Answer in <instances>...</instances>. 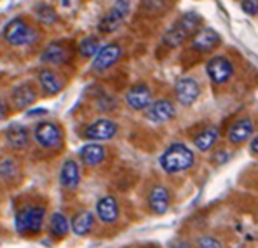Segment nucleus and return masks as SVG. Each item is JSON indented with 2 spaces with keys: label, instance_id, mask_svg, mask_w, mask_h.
<instances>
[{
  "label": "nucleus",
  "instance_id": "obj_1",
  "mask_svg": "<svg viewBox=\"0 0 258 248\" xmlns=\"http://www.w3.org/2000/svg\"><path fill=\"white\" fill-rule=\"evenodd\" d=\"M201 16L197 13H185L181 18H178V21L174 23L171 28L164 33L162 40L169 47H178L181 45L188 37H192L197 30L201 28Z\"/></svg>",
  "mask_w": 258,
  "mask_h": 248
},
{
  "label": "nucleus",
  "instance_id": "obj_2",
  "mask_svg": "<svg viewBox=\"0 0 258 248\" xmlns=\"http://www.w3.org/2000/svg\"><path fill=\"white\" fill-rule=\"evenodd\" d=\"M159 163L166 173H180L194 165V152L183 143H173L162 152Z\"/></svg>",
  "mask_w": 258,
  "mask_h": 248
},
{
  "label": "nucleus",
  "instance_id": "obj_3",
  "mask_svg": "<svg viewBox=\"0 0 258 248\" xmlns=\"http://www.w3.org/2000/svg\"><path fill=\"white\" fill-rule=\"evenodd\" d=\"M45 210L44 207H26L18 210L16 219V231L20 234H39V231L42 229Z\"/></svg>",
  "mask_w": 258,
  "mask_h": 248
},
{
  "label": "nucleus",
  "instance_id": "obj_4",
  "mask_svg": "<svg viewBox=\"0 0 258 248\" xmlns=\"http://www.w3.org/2000/svg\"><path fill=\"white\" fill-rule=\"evenodd\" d=\"M127 13H129V0H115L113 7L108 11L107 16L101 18L100 25H98L100 32L101 33L115 32V30L122 25V21L126 20Z\"/></svg>",
  "mask_w": 258,
  "mask_h": 248
},
{
  "label": "nucleus",
  "instance_id": "obj_5",
  "mask_svg": "<svg viewBox=\"0 0 258 248\" xmlns=\"http://www.w3.org/2000/svg\"><path fill=\"white\" fill-rule=\"evenodd\" d=\"M35 140L44 148H58L63 142V131L54 123H42L35 128Z\"/></svg>",
  "mask_w": 258,
  "mask_h": 248
},
{
  "label": "nucleus",
  "instance_id": "obj_6",
  "mask_svg": "<svg viewBox=\"0 0 258 248\" xmlns=\"http://www.w3.org/2000/svg\"><path fill=\"white\" fill-rule=\"evenodd\" d=\"M32 35H33L32 28H30V26L26 25V21L21 20V18L13 20L9 25L6 26V30H4V37H6V40L13 45L28 44L30 39H32Z\"/></svg>",
  "mask_w": 258,
  "mask_h": 248
},
{
  "label": "nucleus",
  "instance_id": "obj_7",
  "mask_svg": "<svg viewBox=\"0 0 258 248\" xmlns=\"http://www.w3.org/2000/svg\"><path fill=\"white\" fill-rule=\"evenodd\" d=\"M206 72L215 84H225L230 77H232L234 67L225 56H215V58H211L210 62H208Z\"/></svg>",
  "mask_w": 258,
  "mask_h": 248
},
{
  "label": "nucleus",
  "instance_id": "obj_8",
  "mask_svg": "<svg viewBox=\"0 0 258 248\" xmlns=\"http://www.w3.org/2000/svg\"><path fill=\"white\" fill-rule=\"evenodd\" d=\"M122 49L119 44H107L103 47H100V51L94 55L93 58V68L96 72H105L108 70L112 65H115L120 60Z\"/></svg>",
  "mask_w": 258,
  "mask_h": 248
},
{
  "label": "nucleus",
  "instance_id": "obj_9",
  "mask_svg": "<svg viewBox=\"0 0 258 248\" xmlns=\"http://www.w3.org/2000/svg\"><path fill=\"white\" fill-rule=\"evenodd\" d=\"M86 138L94 140V142H103V140H112L117 135V124L110 119H96L91 123L84 131Z\"/></svg>",
  "mask_w": 258,
  "mask_h": 248
},
{
  "label": "nucleus",
  "instance_id": "obj_10",
  "mask_svg": "<svg viewBox=\"0 0 258 248\" xmlns=\"http://www.w3.org/2000/svg\"><path fill=\"white\" fill-rule=\"evenodd\" d=\"M174 94H176V100L181 105L190 107L199 98V84L192 77H181L174 86Z\"/></svg>",
  "mask_w": 258,
  "mask_h": 248
},
{
  "label": "nucleus",
  "instance_id": "obj_11",
  "mask_svg": "<svg viewBox=\"0 0 258 248\" xmlns=\"http://www.w3.org/2000/svg\"><path fill=\"white\" fill-rule=\"evenodd\" d=\"M174 114H176V110H174V105L173 102L169 100H157L154 102V104H150L147 107V119L150 121V123L154 124H162V123H168V121H171L174 117Z\"/></svg>",
  "mask_w": 258,
  "mask_h": 248
},
{
  "label": "nucleus",
  "instance_id": "obj_12",
  "mask_svg": "<svg viewBox=\"0 0 258 248\" xmlns=\"http://www.w3.org/2000/svg\"><path fill=\"white\" fill-rule=\"evenodd\" d=\"M192 47L199 53H210L213 51L216 45L220 44V35L215 32L213 28L208 26H201L196 33L192 35Z\"/></svg>",
  "mask_w": 258,
  "mask_h": 248
},
{
  "label": "nucleus",
  "instance_id": "obj_13",
  "mask_svg": "<svg viewBox=\"0 0 258 248\" xmlns=\"http://www.w3.org/2000/svg\"><path fill=\"white\" fill-rule=\"evenodd\" d=\"M126 102L133 110H145L152 104V93L147 84H136L126 94Z\"/></svg>",
  "mask_w": 258,
  "mask_h": 248
},
{
  "label": "nucleus",
  "instance_id": "obj_14",
  "mask_svg": "<svg viewBox=\"0 0 258 248\" xmlns=\"http://www.w3.org/2000/svg\"><path fill=\"white\" fill-rule=\"evenodd\" d=\"M253 129H255V124L249 117H242V119H237L236 123L230 126L229 133H227V138H229L230 143L239 145L244 143L248 138H251Z\"/></svg>",
  "mask_w": 258,
  "mask_h": 248
},
{
  "label": "nucleus",
  "instance_id": "obj_15",
  "mask_svg": "<svg viewBox=\"0 0 258 248\" xmlns=\"http://www.w3.org/2000/svg\"><path fill=\"white\" fill-rule=\"evenodd\" d=\"M96 213L101 222L113 224L119 219V203H117L115 197L103 196L101 200H98V203H96Z\"/></svg>",
  "mask_w": 258,
  "mask_h": 248
},
{
  "label": "nucleus",
  "instance_id": "obj_16",
  "mask_svg": "<svg viewBox=\"0 0 258 248\" xmlns=\"http://www.w3.org/2000/svg\"><path fill=\"white\" fill-rule=\"evenodd\" d=\"M169 190L162 185H155L149 194V207L155 215H162L169 208Z\"/></svg>",
  "mask_w": 258,
  "mask_h": 248
},
{
  "label": "nucleus",
  "instance_id": "obj_17",
  "mask_svg": "<svg viewBox=\"0 0 258 248\" xmlns=\"http://www.w3.org/2000/svg\"><path fill=\"white\" fill-rule=\"evenodd\" d=\"M59 182L64 189L74 190L79 187V182H81V171H79V166L75 161L68 159L64 161V165L61 166V171H59Z\"/></svg>",
  "mask_w": 258,
  "mask_h": 248
},
{
  "label": "nucleus",
  "instance_id": "obj_18",
  "mask_svg": "<svg viewBox=\"0 0 258 248\" xmlns=\"http://www.w3.org/2000/svg\"><path fill=\"white\" fill-rule=\"evenodd\" d=\"M7 143L14 148V151H23L30 142V133L25 126L21 124H11L6 131Z\"/></svg>",
  "mask_w": 258,
  "mask_h": 248
},
{
  "label": "nucleus",
  "instance_id": "obj_19",
  "mask_svg": "<svg viewBox=\"0 0 258 248\" xmlns=\"http://www.w3.org/2000/svg\"><path fill=\"white\" fill-rule=\"evenodd\" d=\"M68 58H70V53H68V49L64 47L61 42H52V44H49L47 47L44 49L42 56H40V60H42L44 63H51V65H61L67 62Z\"/></svg>",
  "mask_w": 258,
  "mask_h": 248
},
{
  "label": "nucleus",
  "instance_id": "obj_20",
  "mask_svg": "<svg viewBox=\"0 0 258 248\" xmlns=\"http://www.w3.org/2000/svg\"><path fill=\"white\" fill-rule=\"evenodd\" d=\"M35 100H37V93H35V89H33L32 84L25 82V84H21V86L14 87L13 104L16 109H21V110L26 109V107H30Z\"/></svg>",
  "mask_w": 258,
  "mask_h": 248
},
{
  "label": "nucleus",
  "instance_id": "obj_21",
  "mask_svg": "<svg viewBox=\"0 0 258 248\" xmlns=\"http://www.w3.org/2000/svg\"><path fill=\"white\" fill-rule=\"evenodd\" d=\"M94 226V217L87 210H81L79 213H75L72 219V231L77 236H86L87 232H91V229Z\"/></svg>",
  "mask_w": 258,
  "mask_h": 248
},
{
  "label": "nucleus",
  "instance_id": "obj_22",
  "mask_svg": "<svg viewBox=\"0 0 258 248\" xmlns=\"http://www.w3.org/2000/svg\"><path fill=\"white\" fill-rule=\"evenodd\" d=\"M81 159L86 166H96L105 159V148L100 143H87L81 148Z\"/></svg>",
  "mask_w": 258,
  "mask_h": 248
},
{
  "label": "nucleus",
  "instance_id": "obj_23",
  "mask_svg": "<svg viewBox=\"0 0 258 248\" xmlns=\"http://www.w3.org/2000/svg\"><path fill=\"white\" fill-rule=\"evenodd\" d=\"M39 82H40V87L45 94H56L63 89V82L54 72L51 70H42L39 74Z\"/></svg>",
  "mask_w": 258,
  "mask_h": 248
},
{
  "label": "nucleus",
  "instance_id": "obj_24",
  "mask_svg": "<svg viewBox=\"0 0 258 248\" xmlns=\"http://www.w3.org/2000/svg\"><path fill=\"white\" fill-rule=\"evenodd\" d=\"M218 136H220L218 128H215V126H210V128H206L204 131H201L199 135H196V138H194V145L197 147V151L206 152V151H210V148L216 143Z\"/></svg>",
  "mask_w": 258,
  "mask_h": 248
},
{
  "label": "nucleus",
  "instance_id": "obj_25",
  "mask_svg": "<svg viewBox=\"0 0 258 248\" xmlns=\"http://www.w3.org/2000/svg\"><path fill=\"white\" fill-rule=\"evenodd\" d=\"M70 231V222L63 213H54L49 222V232L52 238H64Z\"/></svg>",
  "mask_w": 258,
  "mask_h": 248
},
{
  "label": "nucleus",
  "instance_id": "obj_26",
  "mask_svg": "<svg viewBox=\"0 0 258 248\" xmlns=\"http://www.w3.org/2000/svg\"><path fill=\"white\" fill-rule=\"evenodd\" d=\"M100 51V40L96 37H86V39L81 40V45H79V53H81L82 58H91Z\"/></svg>",
  "mask_w": 258,
  "mask_h": 248
},
{
  "label": "nucleus",
  "instance_id": "obj_27",
  "mask_svg": "<svg viewBox=\"0 0 258 248\" xmlns=\"http://www.w3.org/2000/svg\"><path fill=\"white\" fill-rule=\"evenodd\" d=\"M37 18H39V21L45 23V25H49V23H54L56 21V13L54 9H52L51 6H47V4H42V6L37 7Z\"/></svg>",
  "mask_w": 258,
  "mask_h": 248
},
{
  "label": "nucleus",
  "instance_id": "obj_28",
  "mask_svg": "<svg viewBox=\"0 0 258 248\" xmlns=\"http://www.w3.org/2000/svg\"><path fill=\"white\" fill-rule=\"evenodd\" d=\"M197 248H223V245L218 238L206 234V236H201V238L197 239Z\"/></svg>",
  "mask_w": 258,
  "mask_h": 248
},
{
  "label": "nucleus",
  "instance_id": "obj_29",
  "mask_svg": "<svg viewBox=\"0 0 258 248\" xmlns=\"http://www.w3.org/2000/svg\"><path fill=\"white\" fill-rule=\"evenodd\" d=\"M14 171H16V165H14V161H11V159H6V161L0 165V177L6 178V180H9V178L13 177Z\"/></svg>",
  "mask_w": 258,
  "mask_h": 248
},
{
  "label": "nucleus",
  "instance_id": "obj_30",
  "mask_svg": "<svg viewBox=\"0 0 258 248\" xmlns=\"http://www.w3.org/2000/svg\"><path fill=\"white\" fill-rule=\"evenodd\" d=\"M241 7L246 14H249V16L258 14V0H241Z\"/></svg>",
  "mask_w": 258,
  "mask_h": 248
},
{
  "label": "nucleus",
  "instance_id": "obj_31",
  "mask_svg": "<svg viewBox=\"0 0 258 248\" xmlns=\"http://www.w3.org/2000/svg\"><path fill=\"white\" fill-rule=\"evenodd\" d=\"M249 148H251V152L255 156H258V135L255 136V138L251 140V145H249Z\"/></svg>",
  "mask_w": 258,
  "mask_h": 248
},
{
  "label": "nucleus",
  "instance_id": "obj_32",
  "mask_svg": "<svg viewBox=\"0 0 258 248\" xmlns=\"http://www.w3.org/2000/svg\"><path fill=\"white\" fill-rule=\"evenodd\" d=\"M7 116V107L4 104V100L0 98V119H4V117Z\"/></svg>",
  "mask_w": 258,
  "mask_h": 248
}]
</instances>
